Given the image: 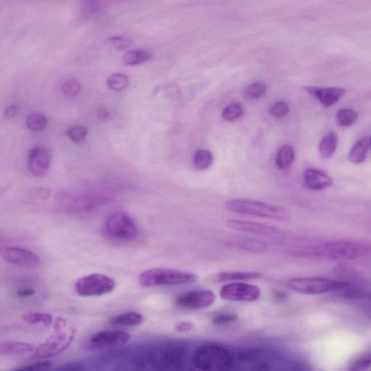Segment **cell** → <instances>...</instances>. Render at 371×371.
I'll return each mask as SVG.
<instances>
[{"mask_svg":"<svg viewBox=\"0 0 371 371\" xmlns=\"http://www.w3.org/2000/svg\"><path fill=\"white\" fill-rule=\"evenodd\" d=\"M53 371H84L82 368L77 365H67L55 369Z\"/></svg>","mask_w":371,"mask_h":371,"instance_id":"cell-42","label":"cell"},{"mask_svg":"<svg viewBox=\"0 0 371 371\" xmlns=\"http://www.w3.org/2000/svg\"><path fill=\"white\" fill-rule=\"evenodd\" d=\"M104 230L109 239L120 242L133 241L140 234L137 222L124 212H118L109 217Z\"/></svg>","mask_w":371,"mask_h":371,"instance_id":"cell-6","label":"cell"},{"mask_svg":"<svg viewBox=\"0 0 371 371\" xmlns=\"http://www.w3.org/2000/svg\"><path fill=\"white\" fill-rule=\"evenodd\" d=\"M243 107L240 104H233L226 108L223 112V118L233 121L239 118L243 114Z\"/></svg>","mask_w":371,"mask_h":371,"instance_id":"cell-35","label":"cell"},{"mask_svg":"<svg viewBox=\"0 0 371 371\" xmlns=\"http://www.w3.org/2000/svg\"><path fill=\"white\" fill-rule=\"evenodd\" d=\"M75 333V328L70 322L62 317L56 318L48 338L36 348L31 358L35 360H48L61 354L71 345Z\"/></svg>","mask_w":371,"mask_h":371,"instance_id":"cell-2","label":"cell"},{"mask_svg":"<svg viewBox=\"0 0 371 371\" xmlns=\"http://www.w3.org/2000/svg\"><path fill=\"white\" fill-rule=\"evenodd\" d=\"M228 245L231 248H237L243 251L253 253H265L267 250L265 243L256 240L248 238L234 239L228 242Z\"/></svg>","mask_w":371,"mask_h":371,"instance_id":"cell-19","label":"cell"},{"mask_svg":"<svg viewBox=\"0 0 371 371\" xmlns=\"http://www.w3.org/2000/svg\"><path fill=\"white\" fill-rule=\"evenodd\" d=\"M371 367V351L360 356L350 364L348 371H361Z\"/></svg>","mask_w":371,"mask_h":371,"instance_id":"cell-34","label":"cell"},{"mask_svg":"<svg viewBox=\"0 0 371 371\" xmlns=\"http://www.w3.org/2000/svg\"><path fill=\"white\" fill-rule=\"evenodd\" d=\"M258 287L244 282H234L224 285L220 291L221 298L231 301H254L260 297Z\"/></svg>","mask_w":371,"mask_h":371,"instance_id":"cell-10","label":"cell"},{"mask_svg":"<svg viewBox=\"0 0 371 371\" xmlns=\"http://www.w3.org/2000/svg\"><path fill=\"white\" fill-rule=\"evenodd\" d=\"M153 53L147 50H135L128 52L123 57V61L128 65H138L150 60Z\"/></svg>","mask_w":371,"mask_h":371,"instance_id":"cell-25","label":"cell"},{"mask_svg":"<svg viewBox=\"0 0 371 371\" xmlns=\"http://www.w3.org/2000/svg\"><path fill=\"white\" fill-rule=\"evenodd\" d=\"M238 319L237 315L228 313L221 314L213 319V323L216 325H224L233 323Z\"/></svg>","mask_w":371,"mask_h":371,"instance_id":"cell-39","label":"cell"},{"mask_svg":"<svg viewBox=\"0 0 371 371\" xmlns=\"http://www.w3.org/2000/svg\"><path fill=\"white\" fill-rule=\"evenodd\" d=\"M296 257L335 261H350L365 258L371 253V246L358 242L336 241L316 246L294 248Z\"/></svg>","mask_w":371,"mask_h":371,"instance_id":"cell-1","label":"cell"},{"mask_svg":"<svg viewBox=\"0 0 371 371\" xmlns=\"http://www.w3.org/2000/svg\"><path fill=\"white\" fill-rule=\"evenodd\" d=\"M3 259L11 264L36 268L40 265L38 255L30 250L16 247H6L1 250Z\"/></svg>","mask_w":371,"mask_h":371,"instance_id":"cell-13","label":"cell"},{"mask_svg":"<svg viewBox=\"0 0 371 371\" xmlns=\"http://www.w3.org/2000/svg\"><path fill=\"white\" fill-rule=\"evenodd\" d=\"M26 126L32 131H40L48 126V118L43 114L33 113L28 117Z\"/></svg>","mask_w":371,"mask_h":371,"instance_id":"cell-29","label":"cell"},{"mask_svg":"<svg viewBox=\"0 0 371 371\" xmlns=\"http://www.w3.org/2000/svg\"><path fill=\"white\" fill-rule=\"evenodd\" d=\"M351 284V282L345 281L333 280L323 277H297L287 282V285L292 290L308 295L341 291Z\"/></svg>","mask_w":371,"mask_h":371,"instance_id":"cell-7","label":"cell"},{"mask_svg":"<svg viewBox=\"0 0 371 371\" xmlns=\"http://www.w3.org/2000/svg\"><path fill=\"white\" fill-rule=\"evenodd\" d=\"M24 322L29 325L41 326L45 328H50L52 326L54 320L49 314L43 313H28L22 316Z\"/></svg>","mask_w":371,"mask_h":371,"instance_id":"cell-24","label":"cell"},{"mask_svg":"<svg viewBox=\"0 0 371 371\" xmlns=\"http://www.w3.org/2000/svg\"><path fill=\"white\" fill-rule=\"evenodd\" d=\"M266 91V85L262 82H255L250 85L245 92V95L250 99H256L262 96Z\"/></svg>","mask_w":371,"mask_h":371,"instance_id":"cell-38","label":"cell"},{"mask_svg":"<svg viewBox=\"0 0 371 371\" xmlns=\"http://www.w3.org/2000/svg\"><path fill=\"white\" fill-rule=\"evenodd\" d=\"M116 288L115 281L104 275L93 274L80 278L75 286L81 297H99L112 292Z\"/></svg>","mask_w":371,"mask_h":371,"instance_id":"cell-8","label":"cell"},{"mask_svg":"<svg viewBox=\"0 0 371 371\" xmlns=\"http://www.w3.org/2000/svg\"><path fill=\"white\" fill-rule=\"evenodd\" d=\"M341 292L342 296L347 299L371 301V292L357 286L355 283H352Z\"/></svg>","mask_w":371,"mask_h":371,"instance_id":"cell-23","label":"cell"},{"mask_svg":"<svg viewBox=\"0 0 371 371\" xmlns=\"http://www.w3.org/2000/svg\"><path fill=\"white\" fill-rule=\"evenodd\" d=\"M107 84L114 91H122L128 86L129 79L124 74H115L109 78Z\"/></svg>","mask_w":371,"mask_h":371,"instance_id":"cell-31","label":"cell"},{"mask_svg":"<svg viewBox=\"0 0 371 371\" xmlns=\"http://www.w3.org/2000/svg\"><path fill=\"white\" fill-rule=\"evenodd\" d=\"M214 162L213 154L206 150H198L194 157V165L199 170H207Z\"/></svg>","mask_w":371,"mask_h":371,"instance_id":"cell-28","label":"cell"},{"mask_svg":"<svg viewBox=\"0 0 371 371\" xmlns=\"http://www.w3.org/2000/svg\"><path fill=\"white\" fill-rule=\"evenodd\" d=\"M87 134L88 129L82 126H72L67 131V137L75 143H79L84 141Z\"/></svg>","mask_w":371,"mask_h":371,"instance_id":"cell-32","label":"cell"},{"mask_svg":"<svg viewBox=\"0 0 371 371\" xmlns=\"http://www.w3.org/2000/svg\"><path fill=\"white\" fill-rule=\"evenodd\" d=\"M17 112V108L14 106H9L5 111V116L8 119H11L15 116Z\"/></svg>","mask_w":371,"mask_h":371,"instance_id":"cell-45","label":"cell"},{"mask_svg":"<svg viewBox=\"0 0 371 371\" xmlns=\"http://www.w3.org/2000/svg\"><path fill=\"white\" fill-rule=\"evenodd\" d=\"M233 358L227 348L216 345L198 348L193 353L190 371H231Z\"/></svg>","mask_w":371,"mask_h":371,"instance_id":"cell-3","label":"cell"},{"mask_svg":"<svg viewBox=\"0 0 371 371\" xmlns=\"http://www.w3.org/2000/svg\"><path fill=\"white\" fill-rule=\"evenodd\" d=\"M106 45L117 50H123L132 45V41L124 36L112 37L106 40Z\"/></svg>","mask_w":371,"mask_h":371,"instance_id":"cell-33","label":"cell"},{"mask_svg":"<svg viewBox=\"0 0 371 371\" xmlns=\"http://www.w3.org/2000/svg\"><path fill=\"white\" fill-rule=\"evenodd\" d=\"M333 272L337 277L342 279V281L351 283H355L353 281L358 277V275L355 270L345 262L336 265L333 268Z\"/></svg>","mask_w":371,"mask_h":371,"instance_id":"cell-27","label":"cell"},{"mask_svg":"<svg viewBox=\"0 0 371 371\" xmlns=\"http://www.w3.org/2000/svg\"><path fill=\"white\" fill-rule=\"evenodd\" d=\"M51 367L52 362L48 360H44L27 365L11 371H49Z\"/></svg>","mask_w":371,"mask_h":371,"instance_id":"cell-37","label":"cell"},{"mask_svg":"<svg viewBox=\"0 0 371 371\" xmlns=\"http://www.w3.org/2000/svg\"><path fill=\"white\" fill-rule=\"evenodd\" d=\"M261 274L255 272H227L218 273L213 276L212 279L218 282H241L260 279Z\"/></svg>","mask_w":371,"mask_h":371,"instance_id":"cell-20","label":"cell"},{"mask_svg":"<svg viewBox=\"0 0 371 371\" xmlns=\"http://www.w3.org/2000/svg\"><path fill=\"white\" fill-rule=\"evenodd\" d=\"M62 93L67 96H74L81 91V84L76 79L65 81L62 86Z\"/></svg>","mask_w":371,"mask_h":371,"instance_id":"cell-36","label":"cell"},{"mask_svg":"<svg viewBox=\"0 0 371 371\" xmlns=\"http://www.w3.org/2000/svg\"><path fill=\"white\" fill-rule=\"evenodd\" d=\"M226 225L233 230L256 234L268 238L278 239L283 236L282 231L278 228L259 223L231 219L226 221Z\"/></svg>","mask_w":371,"mask_h":371,"instance_id":"cell-12","label":"cell"},{"mask_svg":"<svg viewBox=\"0 0 371 371\" xmlns=\"http://www.w3.org/2000/svg\"><path fill=\"white\" fill-rule=\"evenodd\" d=\"M304 182L306 187L313 191L324 190L331 187L333 183L331 177L316 168H309L305 172Z\"/></svg>","mask_w":371,"mask_h":371,"instance_id":"cell-16","label":"cell"},{"mask_svg":"<svg viewBox=\"0 0 371 371\" xmlns=\"http://www.w3.org/2000/svg\"><path fill=\"white\" fill-rule=\"evenodd\" d=\"M197 279V276L192 273L157 267L142 273L139 277V283L144 287L176 286L194 283Z\"/></svg>","mask_w":371,"mask_h":371,"instance_id":"cell-5","label":"cell"},{"mask_svg":"<svg viewBox=\"0 0 371 371\" xmlns=\"http://www.w3.org/2000/svg\"><path fill=\"white\" fill-rule=\"evenodd\" d=\"M35 349L31 344L24 342L6 340L0 343V354L4 356H18L33 353Z\"/></svg>","mask_w":371,"mask_h":371,"instance_id":"cell-17","label":"cell"},{"mask_svg":"<svg viewBox=\"0 0 371 371\" xmlns=\"http://www.w3.org/2000/svg\"><path fill=\"white\" fill-rule=\"evenodd\" d=\"M193 328V323L189 321L179 322L175 326V329L178 332H187Z\"/></svg>","mask_w":371,"mask_h":371,"instance_id":"cell-41","label":"cell"},{"mask_svg":"<svg viewBox=\"0 0 371 371\" xmlns=\"http://www.w3.org/2000/svg\"><path fill=\"white\" fill-rule=\"evenodd\" d=\"M35 292L33 289H22L17 292V296L19 298H26L35 295Z\"/></svg>","mask_w":371,"mask_h":371,"instance_id":"cell-44","label":"cell"},{"mask_svg":"<svg viewBox=\"0 0 371 371\" xmlns=\"http://www.w3.org/2000/svg\"><path fill=\"white\" fill-rule=\"evenodd\" d=\"M131 340L128 333L120 330L98 331L91 336L89 344L96 349L114 348L126 345Z\"/></svg>","mask_w":371,"mask_h":371,"instance_id":"cell-11","label":"cell"},{"mask_svg":"<svg viewBox=\"0 0 371 371\" xmlns=\"http://www.w3.org/2000/svg\"><path fill=\"white\" fill-rule=\"evenodd\" d=\"M358 113L352 109H342L336 114V122L343 127L353 125L358 120Z\"/></svg>","mask_w":371,"mask_h":371,"instance_id":"cell-30","label":"cell"},{"mask_svg":"<svg viewBox=\"0 0 371 371\" xmlns=\"http://www.w3.org/2000/svg\"><path fill=\"white\" fill-rule=\"evenodd\" d=\"M338 145V136L334 131L328 133L321 140L319 144V151L321 155L326 158L331 157Z\"/></svg>","mask_w":371,"mask_h":371,"instance_id":"cell-22","label":"cell"},{"mask_svg":"<svg viewBox=\"0 0 371 371\" xmlns=\"http://www.w3.org/2000/svg\"><path fill=\"white\" fill-rule=\"evenodd\" d=\"M216 294L211 290H194L179 295L175 299L177 309L187 311L205 309L216 301Z\"/></svg>","mask_w":371,"mask_h":371,"instance_id":"cell-9","label":"cell"},{"mask_svg":"<svg viewBox=\"0 0 371 371\" xmlns=\"http://www.w3.org/2000/svg\"><path fill=\"white\" fill-rule=\"evenodd\" d=\"M143 316L141 314L134 311H128L121 314L111 319L110 323L125 327H136L140 326L143 322Z\"/></svg>","mask_w":371,"mask_h":371,"instance_id":"cell-21","label":"cell"},{"mask_svg":"<svg viewBox=\"0 0 371 371\" xmlns=\"http://www.w3.org/2000/svg\"><path fill=\"white\" fill-rule=\"evenodd\" d=\"M371 151V137L360 140L349 154V160L353 164H361L365 161Z\"/></svg>","mask_w":371,"mask_h":371,"instance_id":"cell-18","label":"cell"},{"mask_svg":"<svg viewBox=\"0 0 371 371\" xmlns=\"http://www.w3.org/2000/svg\"><path fill=\"white\" fill-rule=\"evenodd\" d=\"M97 118L101 121L106 122L110 118V114L106 109H100L97 111Z\"/></svg>","mask_w":371,"mask_h":371,"instance_id":"cell-43","label":"cell"},{"mask_svg":"<svg viewBox=\"0 0 371 371\" xmlns=\"http://www.w3.org/2000/svg\"><path fill=\"white\" fill-rule=\"evenodd\" d=\"M294 150L292 147L289 145L282 147L277 155V165L282 170H287L294 162Z\"/></svg>","mask_w":371,"mask_h":371,"instance_id":"cell-26","label":"cell"},{"mask_svg":"<svg viewBox=\"0 0 371 371\" xmlns=\"http://www.w3.org/2000/svg\"><path fill=\"white\" fill-rule=\"evenodd\" d=\"M226 208L233 213L245 216L279 221H287L290 218L289 211L282 207L253 199H233L226 202Z\"/></svg>","mask_w":371,"mask_h":371,"instance_id":"cell-4","label":"cell"},{"mask_svg":"<svg viewBox=\"0 0 371 371\" xmlns=\"http://www.w3.org/2000/svg\"><path fill=\"white\" fill-rule=\"evenodd\" d=\"M304 89L326 108L331 107L338 102L346 93V90L343 88H319L308 86Z\"/></svg>","mask_w":371,"mask_h":371,"instance_id":"cell-15","label":"cell"},{"mask_svg":"<svg viewBox=\"0 0 371 371\" xmlns=\"http://www.w3.org/2000/svg\"><path fill=\"white\" fill-rule=\"evenodd\" d=\"M289 112V106L283 102L277 103L271 108V113L277 118L285 117Z\"/></svg>","mask_w":371,"mask_h":371,"instance_id":"cell-40","label":"cell"},{"mask_svg":"<svg viewBox=\"0 0 371 371\" xmlns=\"http://www.w3.org/2000/svg\"><path fill=\"white\" fill-rule=\"evenodd\" d=\"M51 162L50 151L44 148H35L28 154V167L30 173L38 177H43L48 174Z\"/></svg>","mask_w":371,"mask_h":371,"instance_id":"cell-14","label":"cell"}]
</instances>
